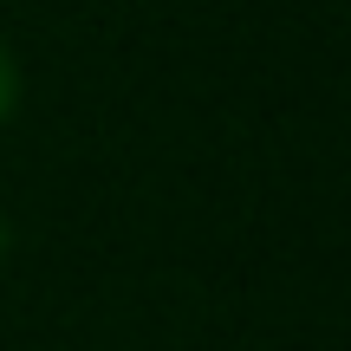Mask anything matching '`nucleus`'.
<instances>
[{"label":"nucleus","instance_id":"obj_1","mask_svg":"<svg viewBox=\"0 0 351 351\" xmlns=\"http://www.w3.org/2000/svg\"><path fill=\"white\" fill-rule=\"evenodd\" d=\"M13 104H20V59L0 46V124L13 117Z\"/></svg>","mask_w":351,"mask_h":351},{"label":"nucleus","instance_id":"obj_2","mask_svg":"<svg viewBox=\"0 0 351 351\" xmlns=\"http://www.w3.org/2000/svg\"><path fill=\"white\" fill-rule=\"evenodd\" d=\"M0 254H7V221H0Z\"/></svg>","mask_w":351,"mask_h":351}]
</instances>
